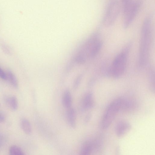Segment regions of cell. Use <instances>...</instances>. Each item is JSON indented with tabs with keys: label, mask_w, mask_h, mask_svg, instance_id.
Returning <instances> with one entry per match:
<instances>
[{
	"label": "cell",
	"mask_w": 155,
	"mask_h": 155,
	"mask_svg": "<svg viewBox=\"0 0 155 155\" xmlns=\"http://www.w3.org/2000/svg\"><path fill=\"white\" fill-rule=\"evenodd\" d=\"M102 46V42L98 33L93 34L87 40L84 46V53L81 54L86 60L92 58L99 53Z\"/></svg>",
	"instance_id": "4"
},
{
	"label": "cell",
	"mask_w": 155,
	"mask_h": 155,
	"mask_svg": "<svg viewBox=\"0 0 155 155\" xmlns=\"http://www.w3.org/2000/svg\"><path fill=\"white\" fill-rule=\"evenodd\" d=\"M62 97V102L64 106L67 109L71 107L72 104V99L70 91L68 90H65Z\"/></svg>",
	"instance_id": "11"
},
{
	"label": "cell",
	"mask_w": 155,
	"mask_h": 155,
	"mask_svg": "<svg viewBox=\"0 0 155 155\" xmlns=\"http://www.w3.org/2000/svg\"><path fill=\"white\" fill-rule=\"evenodd\" d=\"M131 128V125L128 122L121 120L117 123L115 126L116 134L118 137H121L127 133Z\"/></svg>",
	"instance_id": "8"
},
{
	"label": "cell",
	"mask_w": 155,
	"mask_h": 155,
	"mask_svg": "<svg viewBox=\"0 0 155 155\" xmlns=\"http://www.w3.org/2000/svg\"><path fill=\"white\" fill-rule=\"evenodd\" d=\"M4 116L2 113L0 112V121H3L4 120Z\"/></svg>",
	"instance_id": "20"
},
{
	"label": "cell",
	"mask_w": 155,
	"mask_h": 155,
	"mask_svg": "<svg viewBox=\"0 0 155 155\" xmlns=\"http://www.w3.org/2000/svg\"><path fill=\"white\" fill-rule=\"evenodd\" d=\"M67 114L68 122L69 126L74 129L76 127V113L75 110L73 108L68 109Z\"/></svg>",
	"instance_id": "10"
},
{
	"label": "cell",
	"mask_w": 155,
	"mask_h": 155,
	"mask_svg": "<svg viewBox=\"0 0 155 155\" xmlns=\"http://www.w3.org/2000/svg\"><path fill=\"white\" fill-rule=\"evenodd\" d=\"M124 104V100L120 98L114 101L110 104L101 120V126L102 129H105L110 126Z\"/></svg>",
	"instance_id": "3"
},
{
	"label": "cell",
	"mask_w": 155,
	"mask_h": 155,
	"mask_svg": "<svg viewBox=\"0 0 155 155\" xmlns=\"http://www.w3.org/2000/svg\"><path fill=\"white\" fill-rule=\"evenodd\" d=\"M9 153L11 155H22L24 154L22 150L16 146H12L10 147Z\"/></svg>",
	"instance_id": "15"
},
{
	"label": "cell",
	"mask_w": 155,
	"mask_h": 155,
	"mask_svg": "<svg viewBox=\"0 0 155 155\" xmlns=\"http://www.w3.org/2000/svg\"><path fill=\"white\" fill-rule=\"evenodd\" d=\"M148 73V80L150 87L153 91H155V72L153 68H150Z\"/></svg>",
	"instance_id": "13"
},
{
	"label": "cell",
	"mask_w": 155,
	"mask_h": 155,
	"mask_svg": "<svg viewBox=\"0 0 155 155\" xmlns=\"http://www.w3.org/2000/svg\"><path fill=\"white\" fill-rule=\"evenodd\" d=\"M130 46V44H128L116 56L108 69V76L117 79L123 75L126 69Z\"/></svg>",
	"instance_id": "2"
},
{
	"label": "cell",
	"mask_w": 155,
	"mask_h": 155,
	"mask_svg": "<svg viewBox=\"0 0 155 155\" xmlns=\"http://www.w3.org/2000/svg\"><path fill=\"white\" fill-rule=\"evenodd\" d=\"M8 102L10 108L14 110L17 109L18 107V103L16 98L12 97L8 99Z\"/></svg>",
	"instance_id": "17"
},
{
	"label": "cell",
	"mask_w": 155,
	"mask_h": 155,
	"mask_svg": "<svg viewBox=\"0 0 155 155\" xmlns=\"http://www.w3.org/2000/svg\"><path fill=\"white\" fill-rule=\"evenodd\" d=\"M81 75L78 76L74 81L73 85V88L74 89L76 90L78 87L81 79Z\"/></svg>",
	"instance_id": "18"
},
{
	"label": "cell",
	"mask_w": 155,
	"mask_h": 155,
	"mask_svg": "<svg viewBox=\"0 0 155 155\" xmlns=\"http://www.w3.org/2000/svg\"><path fill=\"white\" fill-rule=\"evenodd\" d=\"M142 0H134L127 12L124 15L123 26L124 29L127 28L132 23L142 5Z\"/></svg>",
	"instance_id": "6"
},
{
	"label": "cell",
	"mask_w": 155,
	"mask_h": 155,
	"mask_svg": "<svg viewBox=\"0 0 155 155\" xmlns=\"http://www.w3.org/2000/svg\"><path fill=\"white\" fill-rule=\"evenodd\" d=\"M21 125L24 132L27 134H30L32 132L31 124L27 119L24 118L21 121Z\"/></svg>",
	"instance_id": "12"
},
{
	"label": "cell",
	"mask_w": 155,
	"mask_h": 155,
	"mask_svg": "<svg viewBox=\"0 0 155 155\" xmlns=\"http://www.w3.org/2000/svg\"><path fill=\"white\" fill-rule=\"evenodd\" d=\"M7 72V77L11 84L15 88H18V82L15 75L10 70H8Z\"/></svg>",
	"instance_id": "14"
},
{
	"label": "cell",
	"mask_w": 155,
	"mask_h": 155,
	"mask_svg": "<svg viewBox=\"0 0 155 155\" xmlns=\"http://www.w3.org/2000/svg\"><path fill=\"white\" fill-rule=\"evenodd\" d=\"M152 35V18L148 16L144 19L142 27L139 51L140 66H146L148 61Z\"/></svg>",
	"instance_id": "1"
},
{
	"label": "cell",
	"mask_w": 155,
	"mask_h": 155,
	"mask_svg": "<svg viewBox=\"0 0 155 155\" xmlns=\"http://www.w3.org/2000/svg\"><path fill=\"white\" fill-rule=\"evenodd\" d=\"M122 4V9L124 14H126L131 6L133 0H121Z\"/></svg>",
	"instance_id": "16"
},
{
	"label": "cell",
	"mask_w": 155,
	"mask_h": 155,
	"mask_svg": "<svg viewBox=\"0 0 155 155\" xmlns=\"http://www.w3.org/2000/svg\"><path fill=\"white\" fill-rule=\"evenodd\" d=\"M82 108L83 110L90 109L94 105V102L92 93L89 92L84 96L82 103Z\"/></svg>",
	"instance_id": "9"
},
{
	"label": "cell",
	"mask_w": 155,
	"mask_h": 155,
	"mask_svg": "<svg viewBox=\"0 0 155 155\" xmlns=\"http://www.w3.org/2000/svg\"><path fill=\"white\" fill-rule=\"evenodd\" d=\"M0 77L2 79L6 80L8 77L7 74L0 67Z\"/></svg>",
	"instance_id": "19"
},
{
	"label": "cell",
	"mask_w": 155,
	"mask_h": 155,
	"mask_svg": "<svg viewBox=\"0 0 155 155\" xmlns=\"http://www.w3.org/2000/svg\"><path fill=\"white\" fill-rule=\"evenodd\" d=\"M120 10V5L117 0H112L109 3L103 17L102 23L104 25L109 27L116 21Z\"/></svg>",
	"instance_id": "5"
},
{
	"label": "cell",
	"mask_w": 155,
	"mask_h": 155,
	"mask_svg": "<svg viewBox=\"0 0 155 155\" xmlns=\"http://www.w3.org/2000/svg\"><path fill=\"white\" fill-rule=\"evenodd\" d=\"M102 145V142L98 139L86 141L81 146L80 154L84 155L90 154L93 151L100 149Z\"/></svg>",
	"instance_id": "7"
}]
</instances>
